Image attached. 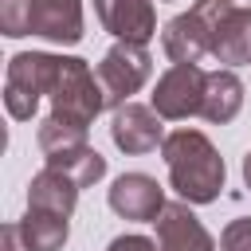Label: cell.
<instances>
[{"label": "cell", "instance_id": "cell-18", "mask_svg": "<svg viewBox=\"0 0 251 251\" xmlns=\"http://www.w3.org/2000/svg\"><path fill=\"white\" fill-rule=\"evenodd\" d=\"M0 31L8 39L31 35V0H0Z\"/></svg>", "mask_w": 251, "mask_h": 251}, {"label": "cell", "instance_id": "cell-7", "mask_svg": "<svg viewBox=\"0 0 251 251\" xmlns=\"http://www.w3.org/2000/svg\"><path fill=\"white\" fill-rule=\"evenodd\" d=\"M110 137L122 153L137 157V153H153L161 141H165V129H161V114L153 106H141V102H126L114 110V122H110Z\"/></svg>", "mask_w": 251, "mask_h": 251}, {"label": "cell", "instance_id": "cell-6", "mask_svg": "<svg viewBox=\"0 0 251 251\" xmlns=\"http://www.w3.org/2000/svg\"><path fill=\"white\" fill-rule=\"evenodd\" d=\"M204 82H208V71H200L196 63H173L157 78V86H153V110L161 118H169V122L200 114V106H204Z\"/></svg>", "mask_w": 251, "mask_h": 251}, {"label": "cell", "instance_id": "cell-5", "mask_svg": "<svg viewBox=\"0 0 251 251\" xmlns=\"http://www.w3.org/2000/svg\"><path fill=\"white\" fill-rule=\"evenodd\" d=\"M149 75H153V59H149L145 43H126V39H118V43L102 55V63H98V82H102V90H106V106H114V110L126 106L129 94H137Z\"/></svg>", "mask_w": 251, "mask_h": 251}, {"label": "cell", "instance_id": "cell-12", "mask_svg": "<svg viewBox=\"0 0 251 251\" xmlns=\"http://www.w3.org/2000/svg\"><path fill=\"white\" fill-rule=\"evenodd\" d=\"M78 204V184L75 176H67L63 169L55 165H43L31 184H27V208H47V212H59V216H71Z\"/></svg>", "mask_w": 251, "mask_h": 251}, {"label": "cell", "instance_id": "cell-22", "mask_svg": "<svg viewBox=\"0 0 251 251\" xmlns=\"http://www.w3.org/2000/svg\"><path fill=\"white\" fill-rule=\"evenodd\" d=\"M243 180H247V188H251V153L243 157Z\"/></svg>", "mask_w": 251, "mask_h": 251}, {"label": "cell", "instance_id": "cell-20", "mask_svg": "<svg viewBox=\"0 0 251 251\" xmlns=\"http://www.w3.org/2000/svg\"><path fill=\"white\" fill-rule=\"evenodd\" d=\"M106 251H161V247L145 235H118V239H110Z\"/></svg>", "mask_w": 251, "mask_h": 251}, {"label": "cell", "instance_id": "cell-2", "mask_svg": "<svg viewBox=\"0 0 251 251\" xmlns=\"http://www.w3.org/2000/svg\"><path fill=\"white\" fill-rule=\"evenodd\" d=\"M47 98H51L55 118H67V122H78V126H90L106 110V90L98 82V71H90L86 59H75V55L55 59Z\"/></svg>", "mask_w": 251, "mask_h": 251}, {"label": "cell", "instance_id": "cell-17", "mask_svg": "<svg viewBox=\"0 0 251 251\" xmlns=\"http://www.w3.org/2000/svg\"><path fill=\"white\" fill-rule=\"evenodd\" d=\"M55 169H63L67 176H75V184L78 188H90V184H98L102 176H106V157L98 153V149H82V153H75V157H67V161H59Z\"/></svg>", "mask_w": 251, "mask_h": 251}, {"label": "cell", "instance_id": "cell-9", "mask_svg": "<svg viewBox=\"0 0 251 251\" xmlns=\"http://www.w3.org/2000/svg\"><path fill=\"white\" fill-rule=\"evenodd\" d=\"M98 24L126 43H149L157 35V12L153 0H94Z\"/></svg>", "mask_w": 251, "mask_h": 251}, {"label": "cell", "instance_id": "cell-15", "mask_svg": "<svg viewBox=\"0 0 251 251\" xmlns=\"http://www.w3.org/2000/svg\"><path fill=\"white\" fill-rule=\"evenodd\" d=\"M35 141H39V149H43V157H47V165H59V161H67V157H75V153H82L86 149V126H78V122H67V118H43V126H39V133H35Z\"/></svg>", "mask_w": 251, "mask_h": 251}, {"label": "cell", "instance_id": "cell-21", "mask_svg": "<svg viewBox=\"0 0 251 251\" xmlns=\"http://www.w3.org/2000/svg\"><path fill=\"white\" fill-rule=\"evenodd\" d=\"M0 239H4V251H27V243H24V231H20V224H4Z\"/></svg>", "mask_w": 251, "mask_h": 251}, {"label": "cell", "instance_id": "cell-10", "mask_svg": "<svg viewBox=\"0 0 251 251\" xmlns=\"http://www.w3.org/2000/svg\"><path fill=\"white\" fill-rule=\"evenodd\" d=\"M153 224H157V247L161 251H216V239L196 220V212L188 208V200L165 204Z\"/></svg>", "mask_w": 251, "mask_h": 251}, {"label": "cell", "instance_id": "cell-16", "mask_svg": "<svg viewBox=\"0 0 251 251\" xmlns=\"http://www.w3.org/2000/svg\"><path fill=\"white\" fill-rule=\"evenodd\" d=\"M67 220L71 216H59V212H47V208H27V216L20 220L27 251H63V243L71 235Z\"/></svg>", "mask_w": 251, "mask_h": 251}, {"label": "cell", "instance_id": "cell-8", "mask_svg": "<svg viewBox=\"0 0 251 251\" xmlns=\"http://www.w3.org/2000/svg\"><path fill=\"white\" fill-rule=\"evenodd\" d=\"M110 208L122 216V220H145L153 224L165 208V188L149 176V173H122L114 184H110Z\"/></svg>", "mask_w": 251, "mask_h": 251}, {"label": "cell", "instance_id": "cell-3", "mask_svg": "<svg viewBox=\"0 0 251 251\" xmlns=\"http://www.w3.org/2000/svg\"><path fill=\"white\" fill-rule=\"evenodd\" d=\"M235 4L231 0H196L188 12L173 16L161 31V43H165V55L173 63H200L204 55H212V39H216V27L220 20L231 12Z\"/></svg>", "mask_w": 251, "mask_h": 251}, {"label": "cell", "instance_id": "cell-11", "mask_svg": "<svg viewBox=\"0 0 251 251\" xmlns=\"http://www.w3.org/2000/svg\"><path fill=\"white\" fill-rule=\"evenodd\" d=\"M31 35L51 43H78L82 39V4L78 0H31Z\"/></svg>", "mask_w": 251, "mask_h": 251}, {"label": "cell", "instance_id": "cell-14", "mask_svg": "<svg viewBox=\"0 0 251 251\" xmlns=\"http://www.w3.org/2000/svg\"><path fill=\"white\" fill-rule=\"evenodd\" d=\"M239 110H243V82H239V75H235L231 67L208 71L200 118H208V122H216V126H227Z\"/></svg>", "mask_w": 251, "mask_h": 251}, {"label": "cell", "instance_id": "cell-19", "mask_svg": "<svg viewBox=\"0 0 251 251\" xmlns=\"http://www.w3.org/2000/svg\"><path fill=\"white\" fill-rule=\"evenodd\" d=\"M220 251H251V216H239L220 231Z\"/></svg>", "mask_w": 251, "mask_h": 251}, {"label": "cell", "instance_id": "cell-1", "mask_svg": "<svg viewBox=\"0 0 251 251\" xmlns=\"http://www.w3.org/2000/svg\"><path fill=\"white\" fill-rule=\"evenodd\" d=\"M161 157L169 165V184L188 204H212L224 192L227 169L216 145L200 129H173L161 141Z\"/></svg>", "mask_w": 251, "mask_h": 251}, {"label": "cell", "instance_id": "cell-13", "mask_svg": "<svg viewBox=\"0 0 251 251\" xmlns=\"http://www.w3.org/2000/svg\"><path fill=\"white\" fill-rule=\"evenodd\" d=\"M212 59L224 67H243L251 63V8H231L212 39Z\"/></svg>", "mask_w": 251, "mask_h": 251}, {"label": "cell", "instance_id": "cell-4", "mask_svg": "<svg viewBox=\"0 0 251 251\" xmlns=\"http://www.w3.org/2000/svg\"><path fill=\"white\" fill-rule=\"evenodd\" d=\"M55 59L47 51H20L8 59V75H4V106L16 122H27L39 106V94H47L51 75H55Z\"/></svg>", "mask_w": 251, "mask_h": 251}]
</instances>
